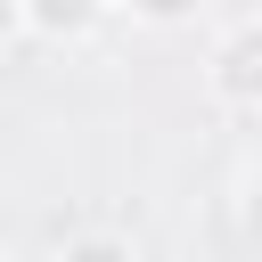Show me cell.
<instances>
[{
	"label": "cell",
	"mask_w": 262,
	"mask_h": 262,
	"mask_svg": "<svg viewBox=\"0 0 262 262\" xmlns=\"http://www.w3.org/2000/svg\"><path fill=\"white\" fill-rule=\"evenodd\" d=\"M205 98L221 115H262V16H237L205 49Z\"/></svg>",
	"instance_id": "cell-1"
},
{
	"label": "cell",
	"mask_w": 262,
	"mask_h": 262,
	"mask_svg": "<svg viewBox=\"0 0 262 262\" xmlns=\"http://www.w3.org/2000/svg\"><path fill=\"white\" fill-rule=\"evenodd\" d=\"M106 8H115V0H25V33L66 49V41H90Z\"/></svg>",
	"instance_id": "cell-2"
},
{
	"label": "cell",
	"mask_w": 262,
	"mask_h": 262,
	"mask_svg": "<svg viewBox=\"0 0 262 262\" xmlns=\"http://www.w3.org/2000/svg\"><path fill=\"white\" fill-rule=\"evenodd\" d=\"M49 262H139V254H131V237H115V229H74Z\"/></svg>",
	"instance_id": "cell-3"
},
{
	"label": "cell",
	"mask_w": 262,
	"mask_h": 262,
	"mask_svg": "<svg viewBox=\"0 0 262 262\" xmlns=\"http://www.w3.org/2000/svg\"><path fill=\"white\" fill-rule=\"evenodd\" d=\"M115 8H131L139 25H156V33H180V25H196L213 0H115Z\"/></svg>",
	"instance_id": "cell-4"
},
{
	"label": "cell",
	"mask_w": 262,
	"mask_h": 262,
	"mask_svg": "<svg viewBox=\"0 0 262 262\" xmlns=\"http://www.w3.org/2000/svg\"><path fill=\"white\" fill-rule=\"evenodd\" d=\"M237 229L262 246V156L246 164V180H237Z\"/></svg>",
	"instance_id": "cell-5"
},
{
	"label": "cell",
	"mask_w": 262,
	"mask_h": 262,
	"mask_svg": "<svg viewBox=\"0 0 262 262\" xmlns=\"http://www.w3.org/2000/svg\"><path fill=\"white\" fill-rule=\"evenodd\" d=\"M25 41V0H0V49Z\"/></svg>",
	"instance_id": "cell-6"
},
{
	"label": "cell",
	"mask_w": 262,
	"mask_h": 262,
	"mask_svg": "<svg viewBox=\"0 0 262 262\" xmlns=\"http://www.w3.org/2000/svg\"><path fill=\"white\" fill-rule=\"evenodd\" d=\"M0 262H25V254H16V246H8V237H0Z\"/></svg>",
	"instance_id": "cell-7"
}]
</instances>
